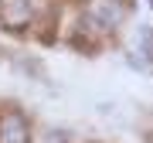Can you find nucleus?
<instances>
[{"label": "nucleus", "instance_id": "2", "mask_svg": "<svg viewBox=\"0 0 153 143\" xmlns=\"http://www.w3.org/2000/svg\"><path fill=\"white\" fill-rule=\"evenodd\" d=\"M95 17L105 24V28H116V24L126 17V7L119 4V0H99L95 4Z\"/></svg>", "mask_w": 153, "mask_h": 143}, {"label": "nucleus", "instance_id": "1", "mask_svg": "<svg viewBox=\"0 0 153 143\" xmlns=\"http://www.w3.org/2000/svg\"><path fill=\"white\" fill-rule=\"evenodd\" d=\"M0 143H27V119L21 112H7L0 119Z\"/></svg>", "mask_w": 153, "mask_h": 143}, {"label": "nucleus", "instance_id": "4", "mask_svg": "<svg viewBox=\"0 0 153 143\" xmlns=\"http://www.w3.org/2000/svg\"><path fill=\"white\" fill-rule=\"evenodd\" d=\"M150 44H153V34H150Z\"/></svg>", "mask_w": 153, "mask_h": 143}, {"label": "nucleus", "instance_id": "3", "mask_svg": "<svg viewBox=\"0 0 153 143\" xmlns=\"http://www.w3.org/2000/svg\"><path fill=\"white\" fill-rule=\"evenodd\" d=\"M27 0H4V24H10V28H21V24H27Z\"/></svg>", "mask_w": 153, "mask_h": 143}]
</instances>
